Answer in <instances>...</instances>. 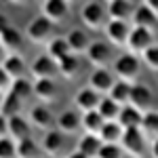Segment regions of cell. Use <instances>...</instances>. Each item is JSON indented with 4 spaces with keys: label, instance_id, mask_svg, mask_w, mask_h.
<instances>
[{
    "label": "cell",
    "instance_id": "35",
    "mask_svg": "<svg viewBox=\"0 0 158 158\" xmlns=\"http://www.w3.org/2000/svg\"><path fill=\"white\" fill-rule=\"evenodd\" d=\"M141 61L146 63L148 70H152V72H158V44H152V47H148L141 55Z\"/></svg>",
    "mask_w": 158,
    "mask_h": 158
},
{
    "label": "cell",
    "instance_id": "41",
    "mask_svg": "<svg viewBox=\"0 0 158 158\" xmlns=\"http://www.w3.org/2000/svg\"><path fill=\"white\" fill-rule=\"evenodd\" d=\"M6 27H11V21H9V17L4 13H0V32H4Z\"/></svg>",
    "mask_w": 158,
    "mask_h": 158
},
{
    "label": "cell",
    "instance_id": "9",
    "mask_svg": "<svg viewBox=\"0 0 158 158\" xmlns=\"http://www.w3.org/2000/svg\"><path fill=\"white\" fill-rule=\"evenodd\" d=\"M32 91H34V97L40 99V101H44V103L55 101L57 95H59V89H57L55 78H34Z\"/></svg>",
    "mask_w": 158,
    "mask_h": 158
},
{
    "label": "cell",
    "instance_id": "16",
    "mask_svg": "<svg viewBox=\"0 0 158 158\" xmlns=\"http://www.w3.org/2000/svg\"><path fill=\"white\" fill-rule=\"evenodd\" d=\"M30 124L40 131H49L55 127V116L51 114V110L47 106H34L30 110Z\"/></svg>",
    "mask_w": 158,
    "mask_h": 158
},
{
    "label": "cell",
    "instance_id": "26",
    "mask_svg": "<svg viewBox=\"0 0 158 158\" xmlns=\"http://www.w3.org/2000/svg\"><path fill=\"white\" fill-rule=\"evenodd\" d=\"M0 65L4 68V72L11 76V80H15V78H23V74H25V63H23V59H21L17 53H9Z\"/></svg>",
    "mask_w": 158,
    "mask_h": 158
},
{
    "label": "cell",
    "instance_id": "17",
    "mask_svg": "<svg viewBox=\"0 0 158 158\" xmlns=\"http://www.w3.org/2000/svg\"><path fill=\"white\" fill-rule=\"evenodd\" d=\"M63 146H65V135L61 133L59 129H49L42 137V150L49 156H57L63 150Z\"/></svg>",
    "mask_w": 158,
    "mask_h": 158
},
{
    "label": "cell",
    "instance_id": "39",
    "mask_svg": "<svg viewBox=\"0 0 158 158\" xmlns=\"http://www.w3.org/2000/svg\"><path fill=\"white\" fill-rule=\"evenodd\" d=\"M6 135H9V118L0 114V137H6Z\"/></svg>",
    "mask_w": 158,
    "mask_h": 158
},
{
    "label": "cell",
    "instance_id": "37",
    "mask_svg": "<svg viewBox=\"0 0 158 158\" xmlns=\"http://www.w3.org/2000/svg\"><path fill=\"white\" fill-rule=\"evenodd\" d=\"M124 152L118 143H101V150H99L97 158H122Z\"/></svg>",
    "mask_w": 158,
    "mask_h": 158
},
{
    "label": "cell",
    "instance_id": "32",
    "mask_svg": "<svg viewBox=\"0 0 158 158\" xmlns=\"http://www.w3.org/2000/svg\"><path fill=\"white\" fill-rule=\"evenodd\" d=\"M120 108H122V106H118L116 101H112L108 95H103L101 101H99V106H97V112L101 114V118H103V120H116Z\"/></svg>",
    "mask_w": 158,
    "mask_h": 158
},
{
    "label": "cell",
    "instance_id": "2",
    "mask_svg": "<svg viewBox=\"0 0 158 158\" xmlns=\"http://www.w3.org/2000/svg\"><path fill=\"white\" fill-rule=\"evenodd\" d=\"M80 21L85 23L86 30H101L108 21V11L101 2H85L80 9Z\"/></svg>",
    "mask_w": 158,
    "mask_h": 158
},
{
    "label": "cell",
    "instance_id": "27",
    "mask_svg": "<svg viewBox=\"0 0 158 158\" xmlns=\"http://www.w3.org/2000/svg\"><path fill=\"white\" fill-rule=\"evenodd\" d=\"M103 122H106V120L101 118V114H99L97 110H91V112L80 114V129H82L85 133L99 135L101 127H103Z\"/></svg>",
    "mask_w": 158,
    "mask_h": 158
},
{
    "label": "cell",
    "instance_id": "44",
    "mask_svg": "<svg viewBox=\"0 0 158 158\" xmlns=\"http://www.w3.org/2000/svg\"><path fill=\"white\" fill-rule=\"evenodd\" d=\"M6 55H9V53H6L4 49H2V44H0V63L4 61V57H6Z\"/></svg>",
    "mask_w": 158,
    "mask_h": 158
},
{
    "label": "cell",
    "instance_id": "31",
    "mask_svg": "<svg viewBox=\"0 0 158 158\" xmlns=\"http://www.w3.org/2000/svg\"><path fill=\"white\" fill-rule=\"evenodd\" d=\"M72 51L68 47V40L65 38H51L49 42H47V55H49L51 59L59 61L63 59L65 55H70Z\"/></svg>",
    "mask_w": 158,
    "mask_h": 158
},
{
    "label": "cell",
    "instance_id": "48",
    "mask_svg": "<svg viewBox=\"0 0 158 158\" xmlns=\"http://www.w3.org/2000/svg\"><path fill=\"white\" fill-rule=\"evenodd\" d=\"M38 158H42V156H38Z\"/></svg>",
    "mask_w": 158,
    "mask_h": 158
},
{
    "label": "cell",
    "instance_id": "40",
    "mask_svg": "<svg viewBox=\"0 0 158 158\" xmlns=\"http://www.w3.org/2000/svg\"><path fill=\"white\" fill-rule=\"evenodd\" d=\"M143 4H146L148 9H150V11L158 17V0H143Z\"/></svg>",
    "mask_w": 158,
    "mask_h": 158
},
{
    "label": "cell",
    "instance_id": "23",
    "mask_svg": "<svg viewBox=\"0 0 158 158\" xmlns=\"http://www.w3.org/2000/svg\"><path fill=\"white\" fill-rule=\"evenodd\" d=\"M133 25H137V27H146V30H156V23H158V17L154 15V13L148 9L146 4H141V6H137L133 11Z\"/></svg>",
    "mask_w": 158,
    "mask_h": 158
},
{
    "label": "cell",
    "instance_id": "29",
    "mask_svg": "<svg viewBox=\"0 0 158 158\" xmlns=\"http://www.w3.org/2000/svg\"><path fill=\"white\" fill-rule=\"evenodd\" d=\"M21 106H23V101L19 97H15L11 91L2 93V99H0V114H4L6 118L19 114V112H21Z\"/></svg>",
    "mask_w": 158,
    "mask_h": 158
},
{
    "label": "cell",
    "instance_id": "24",
    "mask_svg": "<svg viewBox=\"0 0 158 158\" xmlns=\"http://www.w3.org/2000/svg\"><path fill=\"white\" fill-rule=\"evenodd\" d=\"M116 122L120 124L122 129H139V122H141V112L127 103V106H122V108H120Z\"/></svg>",
    "mask_w": 158,
    "mask_h": 158
},
{
    "label": "cell",
    "instance_id": "45",
    "mask_svg": "<svg viewBox=\"0 0 158 158\" xmlns=\"http://www.w3.org/2000/svg\"><path fill=\"white\" fill-rule=\"evenodd\" d=\"M6 2H11V4H23L25 0H6Z\"/></svg>",
    "mask_w": 158,
    "mask_h": 158
},
{
    "label": "cell",
    "instance_id": "36",
    "mask_svg": "<svg viewBox=\"0 0 158 158\" xmlns=\"http://www.w3.org/2000/svg\"><path fill=\"white\" fill-rule=\"evenodd\" d=\"M0 158H17V143L11 137H0Z\"/></svg>",
    "mask_w": 158,
    "mask_h": 158
},
{
    "label": "cell",
    "instance_id": "4",
    "mask_svg": "<svg viewBox=\"0 0 158 158\" xmlns=\"http://www.w3.org/2000/svg\"><path fill=\"white\" fill-rule=\"evenodd\" d=\"M25 36L34 44H47L51 40V36H53V23L44 15H40V17L32 19L30 23L25 25Z\"/></svg>",
    "mask_w": 158,
    "mask_h": 158
},
{
    "label": "cell",
    "instance_id": "21",
    "mask_svg": "<svg viewBox=\"0 0 158 158\" xmlns=\"http://www.w3.org/2000/svg\"><path fill=\"white\" fill-rule=\"evenodd\" d=\"M65 40H68V47H70V51H72L74 55H78V53L85 55V51L89 49V44H91L89 34H86L85 30H80V27L70 30V34L65 36Z\"/></svg>",
    "mask_w": 158,
    "mask_h": 158
},
{
    "label": "cell",
    "instance_id": "10",
    "mask_svg": "<svg viewBox=\"0 0 158 158\" xmlns=\"http://www.w3.org/2000/svg\"><path fill=\"white\" fill-rule=\"evenodd\" d=\"M129 106L139 110L141 114L152 108V91L146 85H131V95H129Z\"/></svg>",
    "mask_w": 158,
    "mask_h": 158
},
{
    "label": "cell",
    "instance_id": "12",
    "mask_svg": "<svg viewBox=\"0 0 158 158\" xmlns=\"http://www.w3.org/2000/svg\"><path fill=\"white\" fill-rule=\"evenodd\" d=\"M108 11V19H116V21H129L133 17L135 4L131 0H110L106 4Z\"/></svg>",
    "mask_w": 158,
    "mask_h": 158
},
{
    "label": "cell",
    "instance_id": "25",
    "mask_svg": "<svg viewBox=\"0 0 158 158\" xmlns=\"http://www.w3.org/2000/svg\"><path fill=\"white\" fill-rule=\"evenodd\" d=\"M139 131L143 133L146 139L154 141L158 139V112H143L141 114V122H139Z\"/></svg>",
    "mask_w": 158,
    "mask_h": 158
},
{
    "label": "cell",
    "instance_id": "46",
    "mask_svg": "<svg viewBox=\"0 0 158 158\" xmlns=\"http://www.w3.org/2000/svg\"><path fill=\"white\" fill-rule=\"evenodd\" d=\"M65 2H68V4H70V2H80V0H65Z\"/></svg>",
    "mask_w": 158,
    "mask_h": 158
},
{
    "label": "cell",
    "instance_id": "8",
    "mask_svg": "<svg viewBox=\"0 0 158 158\" xmlns=\"http://www.w3.org/2000/svg\"><path fill=\"white\" fill-rule=\"evenodd\" d=\"M101 97H103V95L97 93L95 89L82 86V89H78L76 95H74V106H76V110H78L80 114H85V112H91V110H97Z\"/></svg>",
    "mask_w": 158,
    "mask_h": 158
},
{
    "label": "cell",
    "instance_id": "13",
    "mask_svg": "<svg viewBox=\"0 0 158 158\" xmlns=\"http://www.w3.org/2000/svg\"><path fill=\"white\" fill-rule=\"evenodd\" d=\"M70 13V6L65 0H44L42 2V15L51 23H61Z\"/></svg>",
    "mask_w": 158,
    "mask_h": 158
},
{
    "label": "cell",
    "instance_id": "6",
    "mask_svg": "<svg viewBox=\"0 0 158 158\" xmlns=\"http://www.w3.org/2000/svg\"><path fill=\"white\" fill-rule=\"evenodd\" d=\"M89 63H93L95 68H108L110 63L114 61V51L108 42H101V40H95L89 44V49L85 51Z\"/></svg>",
    "mask_w": 158,
    "mask_h": 158
},
{
    "label": "cell",
    "instance_id": "34",
    "mask_svg": "<svg viewBox=\"0 0 158 158\" xmlns=\"http://www.w3.org/2000/svg\"><path fill=\"white\" fill-rule=\"evenodd\" d=\"M38 156H40V148L32 137H27L23 141H17V158H38Z\"/></svg>",
    "mask_w": 158,
    "mask_h": 158
},
{
    "label": "cell",
    "instance_id": "19",
    "mask_svg": "<svg viewBox=\"0 0 158 158\" xmlns=\"http://www.w3.org/2000/svg\"><path fill=\"white\" fill-rule=\"evenodd\" d=\"M101 139L99 135H93V133H82L78 137V143H76V150L82 152L86 158H97L99 150H101Z\"/></svg>",
    "mask_w": 158,
    "mask_h": 158
},
{
    "label": "cell",
    "instance_id": "38",
    "mask_svg": "<svg viewBox=\"0 0 158 158\" xmlns=\"http://www.w3.org/2000/svg\"><path fill=\"white\" fill-rule=\"evenodd\" d=\"M11 82H13L11 76L4 72V68L0 65V93H6V91L11 89Z\"/></svg>",
    "mask_w": 158,
    "mask_h": 158
},
{
    "label": "cell",
    "instance_id": "15",
    "mask_svg": "<svg viewBox=\"0 0 158 158\" xmlns=\"http://www.w3.org/2000/svg\"><path fill=\"white\" fill-rule=\"evenodd\" d=\"M32 133V124L27 118H23L21 114H15V116H9V137L13 141H23L27 139Z\"/></svg>",
    "mask_w": 158,
    "mask_h": 158
},
{
    "label": "cell",
    "instance_id": "47",
    "mask_svg": "<svg viewBox=\"0 0 158 158\" xmlns=\"http://www.w3.org/2000/svg\"><path fill=\"white\" fill-rule=\"evenodd\" d=\"M106 2H110V0H106Z\"/></svg>",
    "mask_w": 158,
    "mask_h": 158
},
{
    "label": "cell",
    "instance_id": "30",
    "mask_svg": "<svg viewBox=\"0 0 158 158\" xmlns=\"http://www.w3.org/2000/svg\"><path fill=\"white\" fill-rule=\"evenodd\" d=\"M120 135H122V127L116 120H106L101 131H99V139L103 143H118L120 141Z\"/></svg>",
    "mask_w": 158,
    "mask_h": 158
},
{
    "label": "cell",
    "instance_id": "18",
    "mask_svg": "<svg viewBox=\"0 0 158 158\" xmlns=\"http://www.w3.org/2000/svg\"><path fill=\"white\" fill-rule=\"evenodd\" d=\"M57 61L51 59L49 55H40L32 63V76L34 78H55L57 76Z\"/></svg>",
    "mask_w": 158,
    "mask_h": 158
},
{
    "label": "cell",
    "instance_id": "14",
    "mask_svg": "<svg viewBox=\"0 0 158 158\" xmlns=\"http://www.w3.org/2000/svg\"><path fill=\"white\" fill-rule=\"evenodd\" d=\"M55 124L63 135H74L80 131V112L76 110H63L55 118Z\"/></svg>",
    "mask_w": 158,
    "mask_h": 158
},
{
    "label": "cell",
    "instance_id": "42",
    "mask_svg": "<svg viewBox=\"0 0 158 158\" xmlns=\"http://www.w3.org/2000/svg\"><path fill=\"white\" fill-rule=\"evenodd\" d=\"M152 158H158V139L152 141Z\"/></svg>",
    "mask_w": 158,
    "mask_h": 158
},
{
    "label": "cell",
    "instance_id": "20",
    "mask_svg": "<svg viewBox=\"0 0 158 158\" xmlns=\"http://www.w3.org/2000/svg\"><path fill=\"white\" fill-rule=\"evenodd\" d=\"M0 44L6 53H15V51H21L23 47V34L17 30V27H6L4 32H0Z\"/></svg>",
    "mask_w": 158,
    "mask_h": 158
},
{
    "label": "cell",
    "instance_id": "7",
    "mask_svg": "<svg viewBox=\"0 0 158 158\" xmlns=\"http://www.w3.org/2000/svg\"><path fill=\"white\" fill-rule=\"evenodd\" d=\"M103 32H106V38H108L110 44H114V47H124V44H127V38H129V32H131V25H129V21L108 19L106 25H103Z\"/></svg>",
    "mask_w": 158,
    "mask_h": 158
},
{
    "label": "cell",
    "instance_id": "5",
    "mask_svg": "<svg viewBox=\"0 0 158 158\" xmlns=\"http://www.w3.org/2000/svg\"><path fill=\"white\" fill-rule=\"evenodd\" d=\"M154 44V32L152 30H146V27H137L133 25L131 27V32H129V38H127V49L129 53H133V55H141L148 47H152Z\"/></svg>",
    "mask_w": 158,
    "mask_h": 158
},
{
    "label": "cell",
    "instance_id": "33",
    "mask_svg": "<svg viewBox=\"0 0 158 158\" xmlns=\"http://www.w3.org/2000/svg\"><path fill=\"white\" fill-rule=\"evenodd\" d=\"M11 91L15 97H19L21 101H25L27 97H32L34 95V91H32V82L27 80V78H15L11 82Z\"/></svg>",
    "mask_w": 158,
    "mask_h": 158
},
{
    "label": "cell",
    "instance_id": "3",
    "mask_svg": "<svg viewBox=\"0 0 158 158\" xmlns=\"http://www.w3.org/2000/svg\"><path fill=\"white\" fill-rule=\"evenodd\" d=\"M146 137L139 129H122V135H120V141L118 146L122 148L124 154L129 156H135V158H141L146 154Z\"/></svg>",
    "mask_w": 158,
    "mask_h": 158
},
{
    "label": "cell",
    "instance_id": "1",
    "mask_svg": "<svg viewBox=\"0 0 158 158\" xmlns=\"http://www.w3.org/2000/svg\"><path fill=\"white\" fill-rule=\"evenodd\" d=\"M139 72H141V59L133 53H124L114 59V74L118 76V80H127L133 85Z\"/></svg>",
    "mask_w": 158,
    "mask_h": 158
},
{
    "label": "cell",
    "instance_id": "28",
    "mask_svg": "<svg viewBox=\"0 0 158 158\" xmlns=\"http://www.w3.org/2000/svg\"><path fill=\"white\" fill-rule=\"evenodd\" d=\"M129 95H131V82H127V80H116L112 85V89L108 91V97L112 101H116L118 106H127Z\"/></svg>",
    "mask_w": 158,
    "mask_h": 158
},
{
    "label": "cell",
    "instance_id": "43",
    "mask_svg": "<svg viewBox=\"0 0 158 158\" xmlns=\"http://www.w3.org/2000/svg\"><path fill=\"white\" fill-rule=\"evenodd\" d=\"M68 158H86V156L82 154V152H78V150H74L72 154H68Z\"/></svg>",
    "mask_w": 158,
    "mask_h": 158
},
{
    "label": "cell",
    "instance_id": "22",
    "mask_svg": "<svg viewBox=\"0 0 158 158\" xmlns=\"http://www.w3.org/2000/svg\"><path fill=\"white\" fill-rule=\"evenodd\" d=\"M57 72L65 78V80H74L78 74H80V59L70 53V55H65L63 59L57 61Z\"/></svg>",
    "mask_w": 158,
    "mask_h": 158
},
{
    "label": "cell",
    "instance_id": "11",
    "mask_svg": "<svg viewBox=\"0 0 158 158\" xmlns=\"http://www.w3.org/2000/svg\"><path fill=\"white\" fill-rule=\"evenodd\" d=\"M114 82H116L114 80V74L110 72V70H106V68H95L91 72V76H89V86L95 89L101 95H108V91L112 89Z\"/></svg>",
    "mask_w": 158,
    "mask_h": 158
}]
</instances>
